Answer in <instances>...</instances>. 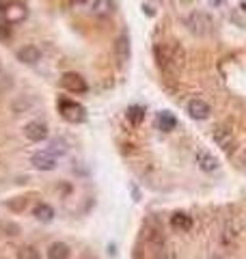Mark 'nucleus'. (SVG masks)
<instances>
[{"label":"nucleus","instance_id":"nucleus-1","mask_svg":"<svg viewBox=\"0 0 246 259\" xmlns=\"http://www.w3.org/2000/svg\"><path fill=\"white\" fill-rule=\"evenodd\" d=\"M184 22H186L188 30L196 37H208V35H212V30H214V20L203 11H194L190 15H186Z\"/></svg>","mask_w":246,"mask_h":259},{"label":"nucleus","instance_id":"nucleus-2","mask_svg":"<svg viewBox=\"0 0 246 259\" xmlns=\"http://www.w3.org/2000/svg\"><path fill=\"white\" fill-rule=\"evenodd\" d=\"M59 110H61V117L69 123H82L87 119V110L85 106H80L78 102H71V100H59Z\"/></svg>","mask_w":246,"mask_h":259},{"label":"nucleus","instance_id":"nucleus-3","mask_svg":"<svg viewBox=\"0 0 246 259\" xmlns=\"http://www.w3.org/2000/svg\"><path fill=\"white\" fill-rule=\"evenodd\" d=\"M61 87L69 93H87L89 91L87 80L80 74H76V71H65V74L61 76Z\"/></svg>","mask_w":246,"mask_h":259},{"label":"nucleus","instance_id":"nucleus-4","mask_svg":"<svg viewBox=\"0 0 246 259\" xmlns=\"http://www.w3.org/2000/svg\"><path fill=\"white\" fill-rule=\"evenodd\" d=\"M3 11H5V18H7V22H9L11 26H15V24L24 22V20H26V15H28L26 5L18 3V0H13V3L3 5Z\"/></svg>","mask_w":246,"mask_h":259},{"label":"nucleus","instance_id":"nucleus-5","mask_svg":"<svg viewBox=\"0 0 246 259\" xmlns=\"http://www.w3.org/2000/svg\"><path fill=\"white\" fill-rule=\"evenodd\" d=\"M210 112H212L210 104L205 102V100H201V97H194V100L188 102V115H190L192 119H196V121L208 119V117H210Z\"/></svg>","mask_w":246,"mask_h":259},{"label":"nucleus","instance_id":"nucleus-6","mask_svg":"<svg viewBox=\"0 0 246 259\" xmlns=\"http://www.w3.org/2000/svg\"><path fill=\"white\" fill-rule=\"evenodd\" d=\"M24 134H26V139L32 143H41L48 139V125L41 123V121H30V123L24 127Z\"/></svg>","mask_w":246,"mask_h":259},{"label":"nucleus","instance_id":"nucleus-7","mask_svg":"<svg viewBox=\"0 0 246 259\" xmlns=\"http://www.w3.org/2000/svg\"><path fill=\"white\" fill-rule=\"evenodd\" d=\"M32 166L37 168V171H54L56 168V158L52 156L50 151H39L32 156Z\"/></svg>","mask_w":246,"mask_h":259},{"label":"nucleus","instance_id":"nucleus-8","mask_svg":"<svg viewBox=\"0 0 246 259\" xmlns=\"http://www.w3.org/2000/svg\"><path fill=\"white\" fill-rule=\"evenodd\" d=\"M114 56H117L119 63H128L130 56H132V46H130V37L121 35L117 41H114Z\"/></svg>","mask_w":246,"mask_h":259},{"label":"nucleus","instance_id":"nucleus-9","mask_svg":"<svg viewBox=\"0 0 246 259\" xmlns=\"http://www.w3.org/2000/svg\"><path fill=\"white\" fill-rule=\"evenodd\" d=\"M18 61L26 63V65H35L41 61V50L37 46H24L18 50Z\"/></svg>","mask_w":246,"mask_h":259},{"label":"nucleus","instance_id":"nucleus-10","mask_svg":"<svg viewBox=\"0 0 246 259\" xmlns=\"http://www.w3.org/2000/svg\"><path fill=\"white\" fill-rule=\"evenodd\" d=\"M196 162H199L201 171H205V173H214L218 168V160L205 149H201L199 153H196Z\"/></svg>","mask_w":246,"mask_h":259},{"label":"nucleus","instance_id":"nucleus-11","mask_svg":"<svg viewBox=\"0 0 246 259\" xmlns=\"http://www.w3.org/2000/svg\"><path fill=\"white\" fill-rule=\"evenodd\" d=\"M177 125V119L173 112H169V110H162L158 112V117H155V127L162 130V132H171V130H175Z\"/></svg>","mask_w":246,"mask_h":259},{"label":"nucleus","instance_id":"nucleus-12","mask_svg":"<svg viewBox=\"0 0 246 259\" xmlns=\"http://www.w3.org/2000/svg\"><path fill=\"white\" fill-rule=\"evenodd\" d=\"M91 11H93V15H97V18H110L114 13V3L112 0H95Z\"/></svg>","mask_w":246,"mask_h":259},{"label":"nucleus","instance_id":"nucleus-13","mask_svg":"<svg viewBox=\"0 0 246 259\" xmlns=\"http://www.w3.org/2000/svg\"><path fill=\"white\" fill-rule=\"evenodd\" d=\"M214 141L218 143V147H223L225 151L231 149V143H233V132L227 127H218L214 132Z\"/></svg>","mask_w":246,"mask_h":259},{"label":"nucleus","instance_id":"nucleus-14","mask_svg":"<svg viewBox=\"0 0 246 259\" xmlns=\"http://www.w3.org/2000/svg\"><path fill=\"white\" fill-rule=\"evenodd\" d=\"M171 227L177 231H190L192 229V218L188 216V214H182V212H177L171 216Z\"/></svg>","mask_w":246,"mask_h":259},{"label":"nucleus","instance_id":"nucleus-15","mask_svg":"<svg viewBox=\"0 0 246 259\" xmlns=\"http://www.w3.org/2000/svg\"><path fill=\"white\" fill-rule=\"evenodd\" d=\"M32 214H35V218L41 221V223H50L54 218V209H52V205H48V203H37L35 209H32Z\"/></svg>","mask_w":246,"mask_h":259},{"label":"nucleus","instance_id":"nucleus-16","mask_svg":"<svg viewBox=\"0 0 246 259\" xmlns=\"http://www.w3.org/2000/svg\"><path fill=\"white\" fill-rule=\"evenodd\" d=\"M48 259H69V246L63 244V242H54L48 248Z\"/></svg>","mask_w":246,"mask_h":259},{"label":"nucleus","instance_id":"nucleus-17","mask_svg":"<svg viewBox=\"0 0 246 259\" xmlns=\"http://www.w3.org/2000/svg\"><path fill=\"white\" fill-rule=\"evenodd\" d=\"M145 119V108L143 106H130L128 108V121L132 125H138Z\"/></svg>","mask_w":246,"mask_h":259},{"label":"nucleus","instance_id":"nucleus-18","mask_svg":"<svg viewBox=\"0 0 246 259\" xmlns=\"http://www.w3.org/2000/svg\"><path fill=\"white\" fill-rule=\"evenodd\" d=\"M233 22L237 24V26L246 28V3H240L233 9Z\"/></svg>","mask_w":246,"mask_h":259},{"label":"nucleus","instance_id":"nucleus-19","mask_svg":"<svg viewBox=\"0 0 246 259\" xmlns=\"http://www.w3.org/2000/svg\"><path fill=\"white\" fill-rule=\"evenodd\" d=\"M9 37H11V24L7 22L3 5H0V39H9Z\"/></svg>","mask_w":246,"mask_h":259},{"label":"nucleus","instance_id":"nucleus-20","mask_svg":"<svg viewBox=\"0 0 246 259\" xmlns=\"http://www.w3.org/2000/svg\"><path fill=\"white\" fill-rule=\"evenodd\" d=\"M18 259H39V253L35 246H22L18 250Z\"/></svg>","mask_w":246,"mask_h":259},{"label":"nucleus","instance_id":"nucleus-21","mask_svg":"<svg viewBox=\"0 0 246 259\" xmlns=\"http://www.w3.org/2000/svg\"><path fill=\"white\" fill-rule=\"evenodd\" d=\"M54 156V153H65V143L61 145V141H54L52 145H50V149H48Z\"/></svg>","mask_w":246,"mask_h":259},{"label":"nucleus","instance_id":"nucleus-22","mask_svg":"<svg viewBox=\"0 0 246 259\" xmlns=\"http://www.w3.org/2000/svg\"><path fill=\"white\" fill-rule=\"evenodd\" d=\"M85 3H87V0H69L71 7H78V5H85Z\"/></svg>","mask_w":246,"mask_h":259},{"label":"nucleus","instance_id":"nucleus-23","mask_svg":"<svg viewBox=\"0 0 246 259\" xmlns=\"http://www.w3.org/2000/svg\"><path fill=\"white\" fill-rule=\"evenodd\" d=\"M244 162H246V153H244Z\"/></svg>","mask_w":246,"mask_h":259},{"label":"nucleus","instance_id":"nucleus-24","mask_svg":"<svg viewBox=\"0 0 246 259\" xmlns=\"http://www.w3.org/2000/svg\"><path fill=\"white\" fill-rule=\"evenodd\" d=\"M214 259H218V257H214Z\"/></svg>","mask_w":246,"mask_h":259},{"label":"nucleus","instance_id":"nucleus-25","mask_svg":"<svg viewBox=\"0 0 246 259\" xmlns=\"http://www.w3.org/2000/svg\"><path fill=\"white\" fill-rule=\"evenodd\" d=\"M0 69H3V67H0Z\"/></svg>","mask_w":246,"mask_h":259}]
</instances>
